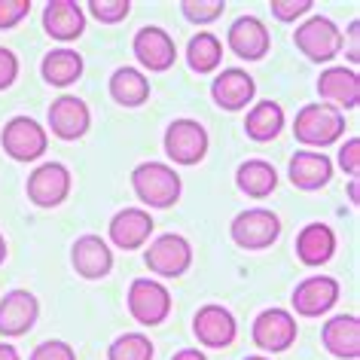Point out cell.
I'll return each mask as SVG.
<instances>
[{
	"instance_id": "17",
	"label": "cell",
	"mask_w": 360,
	"mask_h": 360,
	"mask_svg": "<svg viewBox=\"0 0 360 360\" xmlns=\"http://www.w3.org/2000/svg\"><path fill=\"white\" fill-rule=\"evenodd\" d=\"M257 95V79L241 68H223L217 79L211 83V98L220 110H229V113H238L254 101Z\"/></svg>"
},
{
	"instance_id": "13",
	"label": "cell",
	"mask_w": 360,
	"mask_h": 360,
	"mask_svg": "<svg viewBox=\"0 0 360 360\" xmlns=\"http://www.w3.org/2000/svg\"><path fill=\"white\" fill-rule=\"evenodd\" d=\"M339 293H342V284L330 275H309L302 278L300 284L293 287V311L300 318H321L327 314L333 305L339 302Z\"/></svg>"
},
{
	"instance_id": "6",
	"label": "cell",
	"mask_w": 360,
	"mask_h": 360,
	"mask_svg": "<svg viewBox=\"0 0 360 360\" xmlns=\"http://www.w3.org/2000/svg\"><path fill=\"white\" fill-rule=\"evenodd\" d=\"M125 305H129V314L141 327H159V323L168 321L171 309H174V300H171L168 287L156 281V278H134L129 284Z\"/></svg>"
},
{
	"instance_id": "8",
	"label": "cell",
	"mask_w": 360,
	"mask_h": 360,
	"mask_svg": "<svg viewBox=\"0 0 360 360\" xmlns=\"http://www.w3.org/2000/svg\"><path fill=\"white\" fill-rule=\"evenodd\" d=\"M70 190H74V174L65 162H43L28 174V184H25V193L28 199L37 205V208H58V205L68 202Z\"/></svg>"
},
{
	"instance_id": "42",
	"label": "cell",
	"mask_w": 360,
	"mask_h": 360,
	"mask_svg": "<svg viewBox=\"0 0 360 360\" xmlns=\"http://www.w3.org/2000/svg\"><path fill=\"white\" fill-rule=\"evenodd\" d=\"M6 254H10V250H6V238H4V232H0V266L6 263Z\"/></svg>"
},
{
	"instance_id": "22",
	"label": "cell",
	"mask_w": 360,
	"mask_h": 360,
	"mask_svg": "<svg viewBox=\"0 0 360 360\" xmlns=\"http://www.w3.org/2000/svg\"><path fill=\"white\" fill-rule=\"evenodd\" d=\"M287 177L296 190L302 193H314L323 190V186L333 180V162L327 153H314V150H300L293 153L290 168H287Z\"/></svg>"
},
{
	"instance_id": "27",
	"label": "cell",
	"mask_w": 360,
	"mask_h": 360,
	"mask_svg": "<svg viewBox=\"0 0 360 360\" xmlns=\"http://www.w3.org/2000/svg\"><path fill=\"white\" fill-rule=\"evenodd\" d=\"M107 89H110V98L120 107H141L150 101V79L143 77V70L129 65L113 70Z\"/></svg>"
},
{
	"instance_id": "23",
	"label": "cell",
	"mask_w": 360,
	"mask_h": 360,
	"mask_svg": "<svg viewBox=\"0 0 360 360\" xmlns=\"http://www.w3.org/2000/svg\"><path fill=\"white\" fill-rule=\"evenodd\" d=\"M321 342L333 357L357 360L360 357V321L357 314H333L321 327Z\"/></svg>"
},
{
	"instance_id": "32",
	"label": "cell",
	"mask_w": 360,
	"mask_h": 360,
	"mask_svg": "<svg viewBox=\"0 0 360 360\" xmlns=\"http://www.w3.org/2000/svg\"><path fill=\"white\" fill-rule=\"evenodd\" d=\"M89 15L101 25H120L131 15V0H89Z\"/></svg>"
},
{
	"instance_id": "14",
	"label": "cell",
	"mask_w": 360,
	"mask_h": 360,
	"mask_svg": "<svg viewBox=\"0 0 360 360\" xmlns=\"http://www.w3.org/2000/svg\"><path fill=\"white\" fill-rule=\"evenodd\" d=\"M49 129L58 141H79L92 129V110H89L83 98L61 95L49 104Z\"/></svg>"
},
{
	"instance_id": "37",
	"label": "cell",
	"mask_w": 360,
	"mask_h": 360,
	"mask_svg": "<svg viewBox=\"0 0 360 360\" xmlns=\"http://www.w3.org/2000/svg\"><path fill=\"white\" fill-rule=\"evenodd\" d=\"M19 79V56L13 49L0 46V92H6Z\"/></svg>"
},
{
	"instance_id": "5",
	"label": "cell",
	"mask_w": 360,
	"mask_h": 360,
	"mask_svg": "<svg viewBox=\"0 0 360 360\" xmlns=\"http://www.w3.org/2000/svg\"><path fill=\"white\" fill-rule=\"evenodd\" d=\"M0 147L13 162H37L49 150V131L31 116H13L0 129Z\"/></svg>"
},
{
	"instance_id": "19",
	"label": "cell",
	"mask_w": 360,
	"mask_h": 360,
	"mask_svg": "<svg viewBox=\"0 0 360 360\" xmlns=\"http://www.w3.org/2000/svg\"><path fill=\"white\" fill-rule=\"evenodd\" d=\"M153 229H156V223H153L150 211H143V208H122V211H116L110 217L107 236H110V241L120 250H141L150 241Z\"/></svg>"
},
{
	"instance_id": "36",
	"label": "cell",
	"mask_w": 360,
	"mask_h": 360,
	"mask_svg": "<svg viewBox=\"0 0 360 360\" xmlns=\"http://www.w3.org/2000/svg\"><path fill=\"white\" fill-rule=\"evenodd\" d=\"M339 168L348 177H360V138H348L339 147Z\"/></svg>"
},
{
	"instance_id": "3",
	"label": "cell",
	"mask_w": 360,
	"mask_h": 360,
	"mask_svg": "<svg viewBox=\"0 0 360 360\" xmlns=\"http://www.w3.org/2000/svg\"><path fill=\"white\" fill-rule=\"evenodd\" d=\"M162 147H165V156L174 162V165H199L208 156L211 138L208 129L199 120H190V116H180L165 129V138H162Z\"/></svg>"
},
{
	"instance_id": "4",
	"label": "cell",
	"mask_w": 360,
	"mask_h": 360,
	"mask_svg": "<svg viewBox=\"0 0 360 360\" xmlns=\"http://www.w3.org/2000/svg\"><path fill=\"white\" fill-rule=\"evenodd\" d=\"M293 43L314 65H330L342 52V46H345V37H342L339 25L333 19H327V15H311V19H305L300 28L293 31Z\"/></svg>"
},
{
	"instance_id": "10",
	"label": "cell",
	"mask_w": 360,
	"mask_h": 360,
	"mask_svg": "<svg viewBox=\"0 0 360 360\" xmlns=\"http://www.w3.org/2000/svg\"><path fill=\"white\" fill-rule=\"evenodd\" d=\"M296 336H300V323L287 309H266L254 318V327H250V339H254L257 348H263L266 354H281V351H290L296 345Z\"/></svg>"
},
{
	"instance_id": "28",
	"label": "cell",
	"mask_w": 360,
	"mask_h": 360,
	"mask_svg": "<svg viewBox=\"0 0 360 360\" xmlns=\"http://www.w3.org/2000/svg\"><path fill=\"white\" fill-rule=\"evenodd\" d=\"M284 129V107L278 101H259L248 110L245 116V131L250 141L257 143H269L275 141Z\"/></svg>"
},
{
	"instance_id": "38",
	"label": "cell",
	"mask_w": 360,
	"mask_h": 360,
	"mask_svg": "<svg viewBox=\"0 0 360 360\" xmlns=\"http://www.w3.org/2000/svg\"><path fill=\"white\" fill-rule=\"evenodd\" d=\"M360 22L354 19V22H351L348 25V40H351V49H348V61H351V65H357V61H360V46H357V37H360Z\"/></svg>"
},
{
	"instance_id": "21",
	"label": "cell",
	"mask_w": 360,
	"mask_h": 360,
	"mask_svg": "<svg viewBox=\"0 0 360 360\" xmlns=\"http://www.w3.org/2000/svg\"><path fill=\"white\" fill-rule=\"evenodd\" d=\"M318 95L336 110H354L360 104V77L354 68L333 65L318 77Z\"/></svg>"
},
{
	"instance_id": "26",
	"label": "cell",
	"mask_w": 360,
	"mask_h": 360,
	"mask_svg": "<svg viewBox=\"0 0 360 360\" xmlns=\"http://www.w3.org/2000/svg\"><path fill=\"white\" fill-rule=\"evenodd\" d=\"M83 68H86V61L77 49H52L40 61V77L56 89H68L83 77Z\"/></svg>"
},
{
	"instance_id": "43",
	"label": "cell",
	"mask_w": 360,
	"mask_h": 360,
	"mask_svg": "<svg viewBox=\"0 0 360 360\" xmlns=\"http://www.w3.org/2000/svg\"><path fill=\"white\" fill-rule=\"evenodd\" d=\"M245 360H272V357H266V354H250V357H245Z\"/></svg>"
},
{
	"instance_id": "25",
	"label": "cell",
	"mask_w": 360,
	"mask_h": 360,
	"mask_svg": "<svg viewBox=\"0 0 360 360\" xmlns=\"http://www.w3.org/2000/svg\"><path fill=\"white\" fill-rule=\"evenodd\" d=\"M236 186L248 199H269L278 190V171L266 159H248L236 168Z\"/></svg>"
},
{
	"instance_id": "24",
	"label": "cell",
	"mask_w": 360,
	"mask_h": 360,
	"mask_svg": "<svg viewBox=\"0 0 360 360\" xmlns=\"http://www.w3.org/2000/svg\"><path fill=\"white\" fill-rule=\"evenodd\" d=\"M296 257H300L302 266H327L333 254H336V232L327 223H305L296 236Z\"/></svg>"
},
{
	"instance_id": "40",
	"label": "cell",
	"mask_w": 360,
	"mask_h": 360,
	"mask_svg": "<svg viewBox=\"0 0 360 360\" xmlns=\"http://www.w3.org/2000/svg\"><path fill=\"white\" fill-rule=\"evenodd\" d=\"M0 360H22V354L15 351V345H10V342H0Z\"/></svg>"
},
{
	"instance_id": "2",
	"label": "cell",
	"mask_w": 360,
	"mask_h": 360,
	"mask_svg": "<svg viewBox=\"0 0 360 360\" xmlns=\"http://www.w3.org/2000/svg\"><path fill=\"white\" fill-rule=\"evenodd\" d=\"M345 134V113L330 104H305L293 120V138L305 147H333Z\"/></svg>"
},
{
	"instance_id": "18",
	"label": "cell",
	"mask_w": 360,
	"mask_h": 360,
	"mask_svg": "<svg viewBox=\"0 0 360 360\" xmlns=\"http://www.w3.org/2000/svg\"><path fill=\"white\" fill-rule=\"evenodd\" d=\"M70 263L86 281H101L113 272V250L101 236H79L70 248Z\"/></svg>"
},
{
	"instance_id": "29",
	"label": "cell",
	"mask_w": 360,
	"mask_h": 360,
	"mask_svg": "<svg viewBox=\"0 0 360 360\" xmlns=\"http://www.w3.org/2000/svg\"><path fill=\"white\" fill-rule=\"evenodd\" d=\"M186 65H190L193 74H214L223 65V43L211 31H199L186 43Z\"/></svg>"
},
{
	"instance_id": "9",
	"label": "cell",
	"mask_w": 360,
	"mask_h": 360,
	"mask_svg": "<svg viewBox=\"0 0 360 360\" xmlns=\"http://www.w3.org/2000/svg\"><path fill=\"white\" fill-rule=\"evenodd\" d=\"M143 263L153 275L159 278H180L190 272L193 266V245L186 236L177 232H165V236L153 238L150 248L143 250Z\"/></svg>"
},
{
	"instance_id": "39",
	"label": "cell",
	"mask_w": 360,
	"mask_h": 360,
	"mask_svg": "<svg viewBox=\"0 0 360 360\" xmlns=\"http://www.w3.org/2000/svg\"><path fill=\"white\" fill-rule=\"evenodd\" d=\"M171 360H208V354H205L202 348H180V351H174Z\"/></svg>"
},
{
	"instance_id": "34",
	"label": "cell",
	"mask_w": 360,
	"mask_h": 360,
	"mask_svg": "<svg viewBox=\"0 0 360 360\" xmlns=\"http://www.w3.org/2000/svg\"><path fill=\"white\" fill-rule=\"evenodd\" d=\"M31 13V0H0V31L22 25Z\"/></svg>"
},
{
	"instance_id": "11",
	"label": "cell",
	"mask_w": 360,
	"mask_h": 360,
	"mask_svg": "<svg viewBox=\"0 0 360 360\" xmlns=\"http://www.w3.org/2000/svg\"><path fill=\"white\" fill-rule=\"evenodd\" d=\"M131 52L138 58V65L150 74H165L177 61V43L159 25H143L131 40Z\"/></svg>"
},
{
	"instance_id": "15",
	"label": "cell",
	"mask_w": 360,
	"mask_h": 360,
	"mask_svg": "<svg viewBox=\"0 0 360 360\" xmlns=\"http://www.w3.org/2000/svg\"><path fill=\"white\" fill-rule=\"evenodd\" d=\"M226 46L232 49V56H238L241 61H263L272 49V34L263 25V19L257 15H241L229 25L226 31Z\"/></svg>"
},
{
	"instance_id": "35",
	"label": "cell",
	"mask_w": 360,
	"mask_h": 360,
	"mask_svg": "<svg viewBox=\"0 0 360 360\" xmlns=\"http://www.w3.org/2000/svg\"><path fill=\"white\" fill-rule=\"evenodd\" d=\"M28 360H77V348L61 339H49V342H40V345L31 351Z\"/></svg>"
},
{
	"instance_id": "7",
	"label": "cell",
	"mask_w": 360,
	"mask_h": 360,
	"mask_svg": "<svg viewBox=\"0 0 360 360\" xmlns=\"http://www.w3.org/2000/svg\"><path fill=\"white\" fill-rule=\"evenodd\" d=\"M229 236L241 250H266L281 238V217L269 208H248L232 217Z\"/></svg>"
},
{
	"instance_id": "31",
	"label": "cell",
	"mask_w": 360,
	"mask_h": 360,
	"mask_svg": "<svg viewBox=\"0 0 360 360\" xmlns=\"http://www.w3.org/2000/svg\"><path fill=\"white\" fill-rule=\"evenodd\" d=\"M223 10H226L223 0H180V13H184V19L193 22V25L217 22L223 15Z\"/></svg>"
},
{
	"instance_id": "12",
	"label": "cell",
	"mask_w": 360,
	"mask_h": 360,
	"mask_svg": "<svg viewBox=\"0 0 360 360\" xmlns=\"http://www.w3.org/2000/svg\"><path fill=\"white\" fill-rule=\"evenodd\" d=\"M193 333L202 348H229L238 339V321L226 305L208 302L193 314Z\"/></svg>"
},
{
	"instance_id": "41",
	"label": "cell",
	"mask_w": 360,
	"mask_h": 360,
	"mask_svg": "<svg viewBox=\"0 0 360 360\" xmlns=\"http://www.w3.org/2000/svg\"><path fill=\"white\" fill-rule=\"evenodd\" d=\"M348 199H351V205H360V180L357 177L348 180Z\"/></svg>"
},
{
	"instance_id": "1",
	"label": "cell",
	"mask_w": 360,
	"mask_h": 360,
	"mask_svg": "<svg viewBox=\"0 0 360 360\" xmlns=\"http://www.w3.org/2000/svg\"><path fill=\"white\" fill-rule=\"evenodd\" d=\"M131 190L147 208L165 211L180 202L184 180H180L177 171L165 165V162H141V165L131 171Z\"/></svg>"
},
{
	"instance_id": "33",
	"label": "cell",
	"mask_w": 360,
	"mask_h": 360,
	"mask_svg": "<svg viewBox=\"0 0 360 360\" xmlns=\"http://www.w3.org/2000/svg\"><path fill=\"white\" fill-rule=\"evenodd\" d=\"M311 6H314V0H272L269 10H272L278 22H296L302 15H309Z\"/></svg>"
},
{
	"instance_id": "20",
	"label": "cell",
	"mask_w": 360,
	"mask_h": 360,
	"mask_svg": "<svg viewBox=\"0 0 360 360\" xmlns=\"http://www.w3.org/2000/svg\"><path fill=\"white\" fill-rule=\"evenodd\" d=\"M43 31L52 40L74 43L86 31V10L77 0H49L43 6Z\"/></svg>"
},
{
	"instance_id": "16",
	"label": "cell",
	"mask_w": 360,
	"mask_h": 360,
	"mask_svg": "<svg viewBox=\"0 0 360 360\" xmlns=\"http://www.w3.org/2000/svg\"><path fill=\"white\" fill-rule=\"evenodd\" d=\"M37 318H40V300L31 290L15 287V290L4 293V300H0V336L6 339L25 336V333L34 330Z\"/></svg>"
},
{
	"instance_id": "30",
	"label": "cell",
	"mask_w": 360,
	"mask_h": 360,
	"mask_svg": "<svg viewBox=\"0 0 360 360\" xmlns=\"http://www.w3.org/2000/svg\"><path fill=\"white\" fill-rule=\"evenodd\" d=\"M153 357H156V345L143 333H122L107 348V360H153Z\"/></svg>"
}]
</instances>
